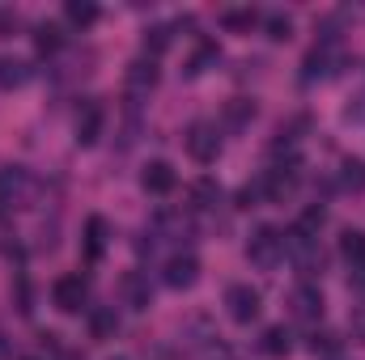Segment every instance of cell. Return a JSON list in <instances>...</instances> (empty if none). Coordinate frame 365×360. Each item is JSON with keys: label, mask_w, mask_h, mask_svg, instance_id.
I'll list each match as a JSON object with an SVG mask.
<instances>
[{"label": "cell", "mask_w": 365, "mask_h": 360, "mask_svg": "<svg viewBox=\"0 0 365 360\" xmlns=\"http://www.w3.org/2000/svg\"><path fill=\"white\" fill-rule=\"evenodd\" d=\"M284 259L302 271V275L323 271V246H319V233H310V229L293 225V229L284 233Z\"/></svg>", "instance_id": "1"}, {"label": "cell", "mask_w": 365, "mask_h": 360, "mask_svg": "<svg viewBox=\"0 0 365 360\" xmlns=\"http://www.w3.org/2000/svg\"><path fill=\"white\" fill-rule=\"evenodd\" d=\"M247 259L259 271H276L280 259H284V233L272 229V225H259V229L251 233V242H247Z\"/></svg>", "instance_id": "2"}, {"label": "cell", "mask_w": 365, "mask_h": 360, "mask_svg": "<svg viewBox=\"0 0 365 360\" xmlns=\"http://www.w3.org/2000/svg\"><path fill=\"white\" fill-rule=\"evenodd\" d=\"M34 199V179L21 166H4L0 170V208H26Z\"/></svg>", "instance_id": "3"}, {"label": "cell", "mask_w": 365, "mask_h": 360, "mask_svg": "<svg viewBox=\"0 0 365 360\" xmlns=\"http://www.w3.org/2000/svg\"><path fill=\"white\" fill-rule=\"evenodd\" d=\"M187 153H191L200 166H212V162L221 157V132H217L212 123H191V132H187Z\"/></svg>", "instance_id": "4"}, {"label": "cell", "mask_w": 365, "mask_h": 360, "mask_svg": "<svg viewBox=\"0 0 365 360\" xmlns=\"http://www.w3.org/2000/svg\"><path fill=\"white\" fill-rule=\"evenodd\" d=\"M225 314L234 322H255L259 318V288L251 284H230L225 288Z\"/></svg>", "instance_id": "5"}, {"label": "cell", "mask_w": 365, "mask_h": 360, "mask_svg": "<svg viewBox=\"0 0 365 360\" xmlns=\"http://www.w3.org/2000/svg\"><path fill=\"white\" fill-rule=\"evenodd\" d=\"M86 297H90V288H86L81 275H60V280L51 284V301H56V309H64V314H77V309L86 305Z\"/></svg>", "instance_id": "6"}, {"label": "cell", "mask_w": 365, "mask_h": 360, "mask_svg": "<svg viewBox=\"0 0 365 360\" xmlns=\"http://www.w3.org/2000/svg\"><path fill=\"white\" fill-rule=\"evenodd\" d=\"M289 314H293L297 322H319V318H323V292H319L314 284H297V288L289 292Z\"/></svg>", "instance_id": "7"}, {"label": "cell", "mask_w": 365, "mask_h": 360, "mask_svg": "<svg viewBox=\"0 0 365 360\" xmlns=\"http://www.w3.org/2000/svg\"><path fill=\"white\" fill-rule=\"evenodd\" d=\"M340 60H344V55H340V47L323 38V43L306 55V81H314V77H336V73H340V68H336Z\"/></svg>", "instance_id": "8"}, {"label": "cell", "mask_w": 365, "mask_h": 360, "mask_svg": "<svg viewBox=\"0 0 365 360\" xmlns=\"http://www.w3.org/2000/svg\"><path fill=\"white\" fill-rule=\"evenodd\" d=\"M175 166L170 162H149L145 166V174H140V186L149 191V195H170L175 191Z\"/></svg>", "instance_id": "9"}, {"label": "cell", "mask_w": 365, "mask_h": 360, "mask_svg": "<svg viewBox=\"0 0 365 360\" xmlns=\"http://www.w3.org/2000/svg\"><path fill=\"white\" fill-rule=\"evenodd\" d=\"M195 280H200V259L195 255H175L166 263V284L170 288H191Z\"/></svg>", "instance_id": "10"}, {"label": "cell", "mask_w": 365, "mask_h": 360, "mask_svg": "<svg viewBox=\"0 0 365 360\" xmlns=\"http://www.w3.org/2000/svg\"><path fill=\"white\" fill-rule=\"evenodd\" d=\"M153 85H158V64L153 60H132L128 64V93L132 97H145Z\"/></svg>", "instance_id": "11"}, {"label": "cell", "mask_w": 365, "mask_h": 360, "mask_svg": "<svg viewBox=\"0 0 365 360\" xmlns=\"http://www.w3.org/2000/svg\"><path fill=\"white\" fill-rule=\"evenodd\" d=\"M102 119H106V115H102V106L90 102V106L77 115V144H86V149L98 144V136H102Z\"/></svg>", "instance_id": "12"}, {"label": "cell", "mask_w": 365, "mask_h": 360, "mask_svg": "<svg viewBox=\"0 0 365 360\" xmlns=\"http://www.w3.org/2000/svg\"><path fill=\"white\" fill-rule=\"evenodd\" d=\"M26 81H30V64L13 60V55H0V90H21Z\"/></svg>", "instance_id": "13"}, {"label": "cell", "mask_w": 365, "mask_h": 360, "mask_svg": "<svg viewBox=\"0 0 365 360\" xmlns=\"http://www.w3.org/2000/svg\"><path fill=\"white\" fill-rule=\"evenodd\" d=\"M340 255L353 263V271L365 268V229H344V238H340Z\"/></svg>", "instance_id": "14"}, {"label": "cell", "mask_w": 365, "mask_h": 360, "mask_svg": "<svg viewBox=\"0 0 365 360\" xmlns=\"http://www.w3.org/2000/svg\"><path fill=\"white\" fill-rule=\"evenodd\" d=\"M90 331H93V339H115V331H119V314H115V305L93 309L90 314Z\"/></svg>", "instance_id": "15"}, {"label": "cell", "mask_w": 365, "mask_h": 360, "mask_svg": "<svg viewBox=\"0 0 365 360\" xmlns=\"http://www.w3.org/2000/svg\"><path fill=\"white\" fill-rule=\"evenodd\" d=\"M289 348H293V335L284 327H268L264 339H259V352L264 356H289Z\"/></svg>", "instance_id": "16"}, {"label": "cell", "mask_w": 365, "mask_h": 360, "mask_svg": "<svg viewBox=\"0 0 365 360\" xmlns=\"http://www.w3.org/2000/svg\"><path fill=\"white\" fill-rule=\"evenodd\" d=\"M64 17H68L73 26H81V30H86V26L98 21V4H90V0H68V4H64Z\"/></svg>", "instance_id": "17"}, {"label": "cell", "mask_w": 365, "mask_h": 360, "mask_svg": "<svg viewBox=\"0 0 365 360\" xmlns=\"http://www.w3.org/2000/svg\"><path fill=\"white\" fill-rule=\"evenodd\" d=\"M255 21H259V13H255V9H225V13H221V26H225V30H234V34L251 30Z\"/></svg>", "instance_id": "18"}, {"label": "cell", "mask_w": 365, "mask_h": 360, "mask_svg": "<svg viewBox=\"0 0 365 360\" xmlns=\"http://www.w3.org/2000/svg\"><path fill=\"white\" fill-rule=\"evenodd\" d=\"M34 43H38V51H43V55H56V51L64 47V34H60V26L43 21V26L34 30Z\"/></svg>", "instance_id": "19"}, {"label": "cell", "mask_w": 365, "mask_h": 360, "mask_svg": "<svg viewBox=\"0 0 365 360\" xmlns=\"http://www.w3.org/2000/svg\"><path fill=\"white\" fill-rule=\"evenodd\" d=\"M123 292H128V301H132L136 309H145V305H149V284H145V275H140V271H128V275H123Z\"/></svg>", "instance_id": "20"}, {"label": "cell", "mask_w": 365, "mask_h": 360, "mask_svg": "<svg viewBox=\"0 0 365 360\" xmlns=\"http://www.w3.org/2000/svg\"><path fill=\"white\" fill-rule=\"evenodd\" d=\"M102 246H106V221H102V216H90V225H86V255L98 259Z\"/></svg>", "instance_id": "21"}, {"label": "cell", "mask_w": 365, "mask_h": 360, "mask_svg": "<svg viewBox=\"0 0 365 360\" xmlns=\"http://www.w3.org/2000/svg\"><path fill=\"white\" fill-rule=\"evenodd\" d=\"M340 186H344V191H365V162L349 157V162L340 166Z\"/></svg>", "instance_id": "22"}, {"label": "cell", "mask_w": 365, "mask_h": 360, "mask_svg": "<svg viewBox=\"0 0 365 360\" xmlns=\"http://www.w3.org/2000/svg\"><path fill=\"white\" fill-rule=\"evenodd\" d=\"M191 199H195V208H217V203H221V186L212 179H200L191 186Z\"/></svg>", "instance_id": "23"}, {"label": "cell", "mask_w": 365, "mask_h": 360, "mask_svg": "<svg viewBox=\"0 0 365 360\" xmlns=\"http://www.w3.org/2000/svg\"><path fill=\"white\" fill-rule=\"evenodd\" d=\"M217 60H221V51H217L212 43H204V47H200V51L191 55V64H187V77H200V73H208V68H212Z\"/></svg>", "instance_id": "24"}, {"label": "cell", "mask_w": 365, "mask_h": 360, "mask_svg": "<svg viewBox=\"0 0 365 360\" xmlns=\"http://www.w3.org/2000/svg\"><path fill=\"white\" fill-rule=\"evenodd\" d=\"M170 43H175V34H170V26H153V30L145 34V51H149V55H162V51H166Z\"/></svg>", "instance_id": "25"}, {"label": "cell", "mask_w": 365, "mask_h": 360, "mask_svg": "<svg viewBox=\"0 0 365 360\" xmlns=\"http://www.w3.org/2000/svg\"><path fill=\"white\" fill-rule=\"evenodd\" d=\"M264 30H268V38H276V43H284V38L293 34V21H289L284 13H268V17H264Z\"/></svg>", "instance_id": "26"}, {"label": "cell", "mask_w": 365, "mask_h": 360, "mask_svg": "<svg viewBox=\"0 0 365 360\" xmlns=\"http://www.w3.org/2000/svg\"><path fill=\"white\" fill-rule=\"evenodd\" d=\"M310 352L314 356H327V360H340V344H336V335H314L310 339Z\"/></svg>", "instance_id": "27"}, {"label": "cell", "mask_w": 365, "mask_h": 360, "mask_svg": "<svg viewBox=\"0 0 365 360\" xmlns=\"http://www.w3.org/2000/svg\"><path fill=\"white\" fill-rule=\"evenodd\" d=\"M251 115H255V106H251V102H242V97H234V102H230V123H234V127H242Z\"/></svg>", "instance_id": "28"}, {"label": "cell", "mask_w": 365, "mask_h": 360, "mask_svg": "<svg viewBox=\"0 0 365 360\" xmlns=\"http://www.w3.org/2000/svg\"><path fill=\"white\" fill-rule=\"evenodd\" d=\"M349 331H353V339H357V344H365V305L349 314Z\"/></svg>", "instance_id": "29"}, {"label": "cell", "mask_w": 365, "mask_h": 360, "mask_svg": "<svg viewBox=\"0 0 365 360\" xmlns=\"http://www.w3.org/2000/svg\"><path fill=\"white\" fill-rule=\"evenodd\" d=\"M344 119H349V123H365V93L361 97H353V106L344 110Z\"/></svg>", "instance_id": "30"}, {"label": "cell", "mask_w": 365, "mask_h": 360, "mask_svg": "<svg viewBox=\"0 0 365 360\" xmlns=\"http://www.w3.org/2000/svg\"><path fill=\"white\" fill-rule=\"evenodd\" d=\"M353 284H357V288L365 292V268H361V271H353Z\"/></svg>", "instance_id": "31"}, {"label": "cell", "mask_w": 365, "mask_h": 360, "mask_svg": "<svg viewBox=\"0 0 365 360\" xmlns=\"http://www.w3.org/2000/svg\"><path fill=\"white\" fill-rule=\"evenodd\" d=\"M0 356H4V339H0Z\"/></svg>", "instance_id": "32"}, {"label": "cell", "mask_w": 365, "mask_h": 360, "mask_svg": "<svg viewBox=\"0 0 365 360\" xmlns=\"http://www.w3.org/2000/svg\"><path fill=\"white\" fill-rule=\"evenodd\" d=\"M21 360H38V356H21Z\"/></svg>", "instance_id": "33"}, {"label": "cell", "mask_w": 365, "mask_h": 360, "mask_svg": "<svg viewBox=\"0 0 365 360\" xmlns=\"http://www.w3.org/2000/svg\"><path fill=\"white\" fill-rule=\"evenodd\" d=\"M110 360H123V356H110Z\"/></svg>", "instance_id": "34"}]
</instances>
